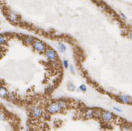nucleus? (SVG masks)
<instances>
[{
  "instance_id": "20e7f679",
  "label": "nucleus",
  "mask_w": 132,
  "mask_h": 131,
  "mask_svg": "<svg viewBox=\"0 0 132 131\" xmlns=\"http://www.w3.org/2000/svg\"><path fill=\"white\" fill-rule=\"evenodd\" d=\"M115 116L116 115H114L112 112L108 111V110H106V111H103V112L101 113L100 117L104 121V122H112L113 120H114Z\"/></svg>"
},
{
  "instance_id": "dca6fc26",
  "label": "nucleus",
  "mask_w": 132,
  "mask_h": 131,
  "mask_svg": "<svg viewBox=\"0 0 132 131\" xmlns=\"http://www.w3.org/2000/svg\"><path fill=\"white\" fill-rule=\"evenodd\" d=\"M5 120V114L2 111H0V121H4Z\"/></svg>"
},
{
  "instance_id": "39448f33",
  "label": "nucleus",
  "mask_w": 132,
  "mask_h": 131,
  "mask_svg": "<svg viewBox=\"0 0 132 131\" xmlns=\"http://www.w3.org/2000/svg\"><path fill=\"white\" fill-rule=\"evenodd\" d=\"M117 99H118L119 102L122 103L127 104V105H132V98L128 95L121 94V95H119Z\"/></svg>"
},
{
  "instance_id": "a211bd4d",
  "label": "nucleus",
  "mask_w": 132,
  "mask_h": 131,
  "mask_svg": "<svg viewBox=\"0 0 132 131\" xmlns=\"http://www.w3.org/2000/svg\"><path fill=\"white\" fill-rule=\"evenodd\" d=\"M113 109L115 110V111L119 112V113H121L122 111H123V110H122V109H121L120 108L117 107V106H114V107H113Z\"/></svg>"
},
{
  "instance_id": "4468645a",
  "label": "nucleus",
  "mask_w": 132,
  "mask_h": 131,
  "mask_svg": "<svg viewBox=\"0 0 132 131\" xmlns=\"http://www.w3.org/2000/svg\"><path fill=\"white\" fill-rule=\"evenodd\" d=\"M78 90L79 91H81L83 92H86V91H87V87H86V85H84V84H81L79 88H78Z\"/></svg>"
},
{
  "instance_id": "9b49d317",
  "label": "nucleus",
  "mask_w": 132,
  "mask_h": 131,
  "mask_svg": "<svg viewBox=\"0 0 132 131\" xmlns=\"http://www.w3.org/2000/svg\"><path fill=\"white\" fill-rule=\"evenodd\" d=\"M67 85V89L69 91H74L76 90L75 85L73 83H72V82H68Z\"/></svg>"
},
{
  "instance_id": "f3484780",
  "label": "nucleus",
  "mask_w": 132,
  "mask_h": 131,
  "mask_svg": "<svg viewBox=\"0 0 132 131\" xmlns=\"http://www.w3.org/2000/svg\"><path fill=\"white\" fill-rule=\"evenodd\" d=\"M69 72L70 73H72V74H75V66L73 65H69Z\"/></svg>"
},
{
  "instance_id": "aec40b11",
  "label": "nucleus",
  "mask_w": 132,
  "mask_h": 131,
  "mask_svg": "<svg viewBox=\"0 0 132 131\" xmlns=\"http://www.w3.org/2000/svg\"><path fill=\"white\" fill-rule=\"evenodd\" d=\"M128 37H129L131 39H132V29H131L130 31L128 32Z\"/></svg>"
},
{
  "instance_id": "f257e3e1",
  "label": "nucleus",
  "mask_w": 132,
  "mask_h": 131,
  "mask_svg": "<svg viewBox=\"0 0 132 131\" xmlns=\"http://www.w3.org/2000/svg\"><path fill=\"white\" fill-rule=\"evenodd\" d=\"M67 107H68V102L65 101H58L50 104L47 107V110L50 114H55L67 109Z\"/></svg>"
},
{
  "instance_id": "2eb2a0df",
  "label": "nucleus",
  "mask_w": 132,
  "mask_h": 131,
  "mask_svg": "<svg viewBox=\"0 0 132 131\" xmlns=\"http://www.w3.org/2000/svg\"><path fill=\"white\" fill-rule=\"evenodd\" d=\"M63 65H64V67L65 69H69V61H68L67 60H64Z\"/></svg>"
},
{
  "instance_id": "423d86ee",
  "label": "nucleus",
  "mask_w": 132,
  "mask_h": 131,
  "mask_svg": "<svg viewBox=\"0 0 132 131\" xmlns=\"http://www.w3.org/2000/svg\"><path fill=\"white\" fill-rule=\"evenodd\" d=\"M42 113H43L42 109L39 106H35L31 109V116L33 118L35 119L40 118L42 116Z\"/></svg>"
},
{
  "instance_id": "f03ea898",
  "label": "nucleus",
  "mask_w": 132,
  "mask_h": 131,
  "mask_svg": "<svg viewBox=\"0 0 132 131\" xmlns=\"http://www.w3.org/2000/svg\"><path fill=\"white\" fill-rule=\"evenodd\" d=\"M45 57L47 58L48 60H49V61L52 63L58 62V54L55 50L52 49H46V51H45Z\"/></svg>"
},
{
  "instance_id": "ddd939ff",
  "label": "nucleus",
  "mask_w": 132,
  "mask_h": 131,
  "mask_svg": "<svg viewBox=\"0 0 132 131\" xmlns=\"http://www.w3.org/2000/svg\"><path fill=\"white\" fill-rule=\"evenodd\" d=\"M7 41H8L7 38H5L4 36H2V35H0V46H1V45L4 44H6V43H7Z\"/></svg>"
},
{
  "instance_id": "7ed1b4c3",
  "label": "nucleus",
  "mask_w": 132,
  "mask_h": 131,
  "mask_svg": "<svg viewBox=\"0 0 132 131\" xmlns=\"http://www.w3.org/2000/svg\"><path fill=\"white\" fill-rule=\"evenodd\" d=\"M32 46L35 51L39 53H43L44 52H45L47 49L46 44L39 40H35L34 42L32 44Z\"/></svg>"
},
{
  "instance_id": "6e6552de",
  "label": "nucleus",
  "mask_w": 132,
  "mask_h": 131,
  "mask_svg": "<svg viewBox=\"0 0 132 131\" xmlns=\"http://www.w3.org/2000/svg\"><path fill=\"white\" fill-rule=\"evenodd\" d=\"M95 112L96 110L93 109H88L84 113V117L86 119H92L95 117Z\"/></svg>"
},
{
  "instance_id": "9d476101",
  "label": "nucleus",
  "mask_w": 132,
  "mask_h": 131,
  "mask_svg": "<svg viewBox=\"0 0 132 131\" xmlns=\"http://www.w3.org/2000/svg\"><path fill=\"white\" fill-rule=\"evenodd\" d=\"M9 93L8 91L4 88L2 87H0V97H2V98H5L8 96Z\"/></svg>"
},
{
  "instance_id": "f8f14e48",
  "label": "nucleus",
  "mask_w": 132,
  "mask_h": 131,
  "mask_svg": "<svg viewBox=\"0 0 132 131\" xmlns=\"http://www.w3.org/2000/svg\"><path fill=\"white\" fill-rule=\"evenodd\" d=\"M34 41H35L34 37L31 36H29L25 38V43L27 44H32L34 42Z\"/></svg>"
},
{
  "instance_id": "1a4fd4ad",
  "label": "nucleus",
  "mask_w": 132,
  "mask_h": 131,
  "mask_svg": "<svg viewBox=\"0 0 132 131\" xmlns=\"http://www.w3.org/2000/svg\"><path fill=\"white\" fill-rule=\"evenodd\" d=\"M57 49L58 51L61 53H64L67 51V47H66V45L63 43H58L57 45Z\"/></svg>"
},
{
  "instance_id": "6ab92c4d",
  "label": "nucleus",
  "mask_w": 132,
  "mask_h": 131,
  "mask_svg": "<svg viewBox=\"0 0 132 131\" xmlns=\"http://www.w3.org/2000/svg\"><path fill=\"white\" fill-rule=\"evenodd\" d=\"M120 16L122 17V18H123V19H125V20H126L127 19V17H126V16H125V15L123 13V12H120Z\"/></svg>"
},
{
  "instance_id": "0eeeda50",
  "label": "nucleus",
  "mask_w": 132,
  "mask_h": 131,
  "mask_svg": "<svg viewBox=\"0 0 132 131\" xmlns=\"http://www.w3.org/2000/svg\"><path fill=\"white\" fill-rule=\"evenodd\" d=\"M8 19L10 20V22H11L13 23H17V22H19V18H20L19 16V15L16 13L13 12V11L10 12L8 13Z\"/></svg>"
}]
</instances>
